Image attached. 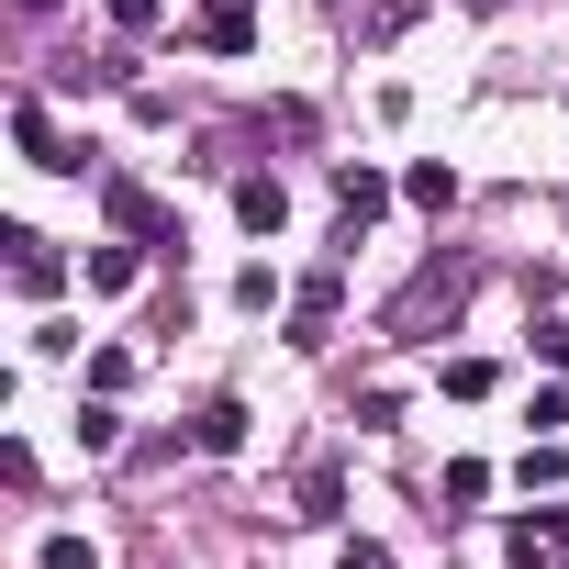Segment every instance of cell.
<instances>
[{"mask_svg":"<svg viewBox=\"0 0 569 569\" xmlns=\"http://www.w3.org/2000/svg\"><path fill=\"white\" fill-rule=\"evenodd\" d=\"M0 246H12V291H23V302H57V291H68V257H57L34 223H12Z\"/></svg>","mask_w":569,"mask_h":569,"instance_id":"cell-1","label":"cell"},{"mask_svg":"<svg viewBox=\"0 0 569 569\" xmlns=\"http://www.w3.org/2000/svg\"><path fill=\"white\" fill-rule=\"evenodd\" d=\"M336 313H347V279H336V268H313L302 291H291V347H325V336H336Z\"/></svg>","mask_w":569,"mask_h":569,"instance_id":"cell-2","label":"cell"},{"mask_svg":"<svg viewBox=\"0 0 569 569\" xmlns=\"http://www.w3.org/2000/svg\"><path fill=\"white\" fill-rule=\"evenodd\" d=\"M101 212H112V234H134V246H179V223H168L134 179H101Z\"/></svg>","mask_w":569,"mask_h":569,"instance_id":"cell-3","label":"cell"},{"mask_svg":"<svg viewBox=\"0 0 569 569\" xmlns=\"http://www.w3.org/2000/svg\"><path fill=\"white\" fill-rule=\"evenodd\" d=\"M190 46H212V57H246V46H257V0H201Z\"/></svg>","mask_w":569,"mask_h":569,"instance_id":"cell-4","label":"cell"},{"mask_svg":"<svg viewBox=\"0 0 569 569\" xmlns=\"http://www.w3.org/2000/svg\"><path fill=\"white\" fill-rule=\"evenodd\" d=\"M336 212H347V234H358V223H380V212H391V179L347 157V168H336Z\"/></svg>","mask_w":569,"mask_h":569,"instance_id":"cell-5","label":"cell"},{"mask_svg":"<svg viewBox=\"0 0 569 569\" xmlns=\"http://www.w3.org/2000/svg\"><path fill=\"white\" fill-rule=\"evenodd\" d=\"M234 223L246 234H279V223H291V190H279V179H234Z\"/></svg>","mask_w":569,"mask_h":569,"instance_id":"cell-6","label":"cell"},{"mask_svg":"<svg viewBox=\"0 0 569 569\" xmlns=\"http://www.w3.org/2000/svg\"><path fill=\"white\" fill-rule=\"evenodd\" d=\"M190 447H201V458H234V447H246V402H234V391H223V402H201Z\"/></svg>","mask_w":569,"mask_h":569,"instance_id":"cell-7","label":"cell"},{"mask_svg":"<svg viewBox=\"0 0 569 569\" xmlns=\"http://www.w3.org/2000/svg\"><path fill=\"white\" fill-rule=\"evenodd\" d=\"M12 146H23L34 168H79V157H57V123H46V101H12Z\"/></svg>","mask_w":569,"mask_h":569,"instance_id":"cell-8","label":"cell"},{"mask_svg":"<svg viewBox=\"0 0 569 569\" xmlns=\"http://www.w3.org/2000/svg\"><path fill=\"white\" fill-rule=\"evenodd\" d=\"M134 268H146V257H134V234L90 246V291H101V302H112V291H134Z\"/></svg>","mask_w":569,"mask_h":569,"instance_id":"cell-9","label":"cell"},{"mask_svg":"<svg viewBox=\"0 0 569 569\" xmlns=\"http://www.w3.org/2000/svg\"><path fill=\"white\" fill-rule=\"evenodd\" d=\"M402 201H413V212H447V201H458V168H447V157L402 168Z\"/></svg>","mask_w":569,"mask_h":569,"instance_id":"cell-10","label":"cell"},{"mask_svg":"<svg viewBox=\"0 0 569 569\" xmlns=\"http://www.w3.org/2000/svg\"><path fill=\"white\" fill-rule=\"evenodd\" d=\"M79 447H90V458H112V447H123V413H112V391H101V402H79Z\"/></svg>","mask_w":569,"mask_h":569,"instance_id":"cell-11","label":"cell"},{"mask_svg":"<svg viewBox=\"0 0 569 569\" xmlns=\"http://www.w3.org/2000/svg\"><path fill=\"white\" fill-rule=\"evenodd\" d=\"M336 513H347V480L313 469V480H302V525H336Z\"/></svg>","mask_w":569,"mask_h":569,"instance_id":"cell-12","label":"cell"},{"mask_svg":"<svg viewBox=\"0 0 569 569\" xmlns=\"http://www.w3.org/2000/svg\"><path fill=\"white\" fill-rule=\"evenodd\" d=\"M34 569H101V547H90V536H46V547H34Z\"/></svg>","mask_w":569,"mask_h":569,"instance_id":"cell-13","label":"cell"},{"mask_svg":"<svg viewBox=\"0 0 569 569\" xmlns=\"http://www.w3.org/2000/svg\"><path fill=\"white\" fill-rule=\"evenodd\" d=\"M491 380H502V369H491V358H458V369H447V402H480V391H491Z\"/></svg>","mask_w":569,"mask_h":569,"instance_id":"cell-14","label":"cell"},{"mask_svg":"<svg viewBox=\"0 0 569 569\" xmlns=\"http://www.w3.org/2000/svg\"><path fill=\"white\" fill-rule=\"evenodd\" d=\"M558 469H569L558 447H525V458H513V480H525V491H558Z\"/></svg>","mask_w":569,"mask_h":569,"instance_id":"cell-15","label":"cell"},{"mask_svg":"<svg viewBox=\"0 0 569 569\" xmlns=\"http://www.w3.org/2000/svg\"><path fill=\"white\" fill-rule=\"evenodd\" d=\"M502 558H513V569H547V525H513V536H502Z\"/></svg>","mask_w":569,"mask_h":569,"instance_id":"cell-16","label":"cell"},{"mask_svg":"<svg viewBox=\"0 0 569 569\" xmlns=\"http://www.w3.org/2000/svg\"><path fill=\"white\" fill-rule=\"evenodd\" d=\"M112 23H123V34H157V23H168V0H112Z\"/></svg>","mask_w":569,"mask_h":569,"instance_id":"cell-17","label":"cell"},{"mask_svg":"<svg viewBox=\"0 0 569 569\" xmlns=\"http://www.w3.org/2000/svg\"><path fill=\"white\" fill-rule=\"evenodd\" d=\"M413 12H425V0H380V12H369V46H391V34H402Z\"/></svg>","mask_w":569,"mask_h":569,"instance_id":"cell-18","label":"cell"},{"mask_svg":"<svg viewBox=\"0 0 569 569\" xmlns=\"http://www.w3.org/2000/svg\"><path fill=\"white\" fill-rule=\"evenodd\" d=\"M336 569H391V547H380V536H347V547H336Z\"/></svg>","mask_w":569,"mask_h":569,"instance_id":"cell-19","label":"cell"},{"mask_svg":"<svg viewBox=\"0 0 569 569\" xmlns=\"http://www.w3.org/2000/svg\"><path fill=\"white\" fill-rule=\"evenodd\" d=\"M536 425H569V380H547V391H536Z\"/></svg>","mask_w":569,"mask_h":569,"instance_id":"cell-20","label":"cell"},{"mask_svg":"<svg viewBox=\"0 0 569 569\" xmlns=\"http://www.w3.org/2000/svg\"><path fill=\"white\" fill-rule=\"evenodd\" d=\"M536 358H547V369L569 380V325H547V336H536Z\"/></svg>","mask_w":569,"mask_h":569,"instance_id":"cell-21","label":"cell"},{"mask_svg":"<svg viewBox=\"0 0 569 569\" xmlns=\"http://www.w3.org/2000/svg\"><path fill=\"white\" fill-rule=\"evenodd\" d=\"M23 12H68V0H23Z\"/></svg>","mask_w":569,"mask_h":569,"instance_id":"cell-22","label":"cell"}]
</instances>
